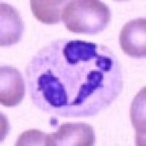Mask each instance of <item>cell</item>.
<instances>
[{
  "mask_svg": "<svg viewBox=\"0 0 146 146\" xmlns=\"http://www.w3.org/2000/svg\"><path fill=\"white\" fill-rule=\"evenodd\" d=\"M35 105L64 117L94 115L121 93L123 75L115 55L105 45L58 40L43 47L26 68Z\"/></svg>",
  "mask_w": 146,
  "mask_h": 146,
  "instance_id": "6da1fadb",
  "label": "cell"
},
{
  "mask_svg": "<svg viewBox=\"0 0 146 146\" xmlns=\"http://www.w3.org/2000/svg\"><path fill=\"white\" fill-rule=\"evenodd\" d=\"M110 19L109 7L97 0L70 1L62 14L66 28L74 33H98L105 29Z\"/></svg>",
  "mask_w": 146,
  "mask_h": 146,
  "instance_id": "7a4b0ae2",
  "label": "cell"
},
{
  "mask_svg": "<svg viewBox=\"0 0 146 146\" xmlns=\"http://www.w3.org/2000/svg\"><path fill=\"white\" fill-rule=\"evenodd\" d=\"M96 137L94 129L86 123H64L58 131L46 135L45 145H93Z\"/></svg>",
  "mask_w": 146,
  "mask_h": 146,
  "instance_id": "3957f363",
  "label": "cell"
},
{
  "mask_svg": "<svg viewBox=\"0 0 146 146\" xmlns=\"http://www.w3.org/2000/svg\"><path fill=\"white\" fill-rule=\"evenodd\" d=\"M145 18H137L125 24L120 35L121 49L126 54L135 58L146 55Z\"/></svg>",
  "mask_w": 146,
  "mask_h": 146,
  "instance_id": "277c9868",
  "label": "cell"
},
{
  "mask_svg": "<svg viewBox=\"0 0 146 146\" xmlns=\"http://www.w3.org/2000/svg\"><path fill=\"white\" fill-rule=\"evenodd\" d=\"M0 71V102L5 107L16 106L25 95L21 74L12 66H2Z\"/></svg>",
  "mask_w": 146,
  "mask_h": 146,
  "instance_id": "5b68a950",
  "label": "cell"
},
{
  "mask_svg": "<svg viewBox=\"0 0 146 146\" xmlns=\"http://www.w3.org/2000/svg\"><path fill=\"white\" fill-rule=\"evenodd\" d=\"M1 46L15 44L21 40L23 24L18 12L10 5L1 3Z\"/></svg>",
  "mask_w": 146,
  "mask_h": 146,
  "instance_id": "8992f818",
  "label": "cell"
},
{
  "mask_svg": "<svg viewBox=\"0 0 146 146\" xmlns=\"http://www.w3.org/2000/svg\"><path fill=\"white\" fill-rule=\"evenodd\" d=\"M31 9L35 18L46 24L62 21L63 10L69 2L64 0H32Z\"/></svg>",
  "mask_w": 146,
  "mask_h": 146,
  "instance_id": "52a82bcc",
  "label": "cell"
},
{
  "mask_svg": "<svg viewBox=\"0 0 146 146\" xmlns=\"http://www.w3.org/2000/svg\"><path fill=\"white\" fill-rule=\"evenodd\" d=\"M143 88L135 97L131 107V118L132 124L137 132V144L140 136L145 137V97Z\"/></svg>",
  "mask_w": 146,
  "mask_h": 146,
  "instance_id": "ba28073f",
  "label": "cell"
},
{
  "mask_svg": "<svg viewBox=\"0 0 146 146\" xmlns=\"http://www.w3.org/2000/svg\"><path fill=\"white\" fill-rule=\"evenodd\" d=\"M46 135L38 130H29L20 135L16 145H45Z\"/></svg>",
  "mask_w": 146,
  "mask_h": 146,
  "instance_id": "9c48e42d",
  "label": "cell"
}]
</instances>
